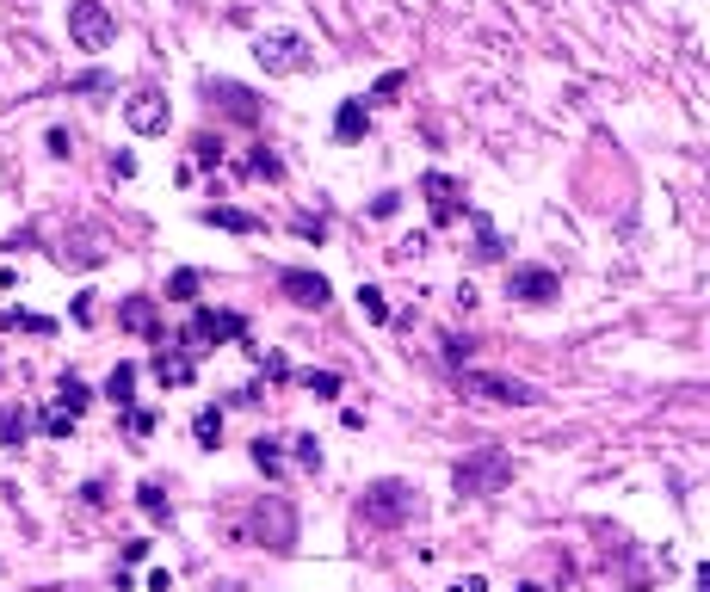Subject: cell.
I'll return each instance as SVG.
<instances>
[{
    "mask_svg": "<svg viewBox=\"0 0 710 592\" xmlns=\"http://www.w3.org/2000/svg\"><path fill=\"white\" fill-rule=\"evenodd\" d=\"M68 93H118V81L105 68H81L75 81H68Z\"/></svg>",
    "mask_w": 710,
    "mask_h": 592,
    "instance_id": "31",
    "label": "cell"
},
{
    "mask_svg": "<svg viewBox=\"0 0 710 592\" xmlns=\"http://www.w3.org/2000/svg\"><path fill=\"white\" fill-rule=\"evenodd\" d=\"M284 444H291V457L303 469H322V438H315V432H297V438H284Z\"/></svg>",
    "mask_w": 710,
    "mask_h": 592,
    "instance_id": "32",
    "label": "cell"
},
{
    "mask_svg": "<svg viewBox=\"0 0 710 592\" xmlns=\"http://www.w3.org/2000/svg\"><path fill=\"white\" fill-rule=\"evenodd\" d=\"M278 290L291 296L297 309H328V303H334V284L315 272V266H284V272H278Z\"/></svg>",
    "mask_w": 710,
    "mask_h": 592,
    "instance_id": "13",
    "label": "cell"
},
{
    "mask_svg": "<svg viewBox=\"0 0 710 592\" xmlns=\"http://www.w3.org/2000/svg\"><path fill=\"white\" fill-rule=\"evenodd\" d=\"M136 506L149 512L155 525H173V500H167V488H161V481H142V488H136Z\"/></svg>",
    "mask_w": 710,
    "mask_h": 592,
    "instance_id": "21",
    "label": "cell"
},
{
    "mask_svg": "<svg viewBox=\"0 0 710 592\" xmlns=\"http://www.w3.org/2000/svg\"><path fill=\"white\" fill-rule=\"evenodd\" d=\"M241 173H247V179H266V185H278V179H284V161L272 155L266 142H254V155L241 161Z\"/></svg>",
    "mask_w": 710,
    "mask_h": 592,
    "instance_id": "20",
    "label": "cell"
},
{
    "mask_svg": "<svg viewBox=\"0 0 710 592\" xmlns=\"http://www.w3.org/2000/svg\"><path fill=\"white\" fill-rule=\"evenodd\" d=\"M192 167H223V136L198 130V136H192Z\"/></svg>",
    "mask_w": 710,
    "mask_h": 592,
    "instance_id": "29",
    "label": "cell"
},
{
    "mask_svg": "<svg viewBox=\"0 0 710 592\" xmlns=\"http://www.w3.org/2000/svg\"><path fill=\"white\" fill-rule=\"evenodd\" d=\"M439 358L457 370V364H470L476 358V340H470V333H445V340H439Z\"/></svg>",
    "mask_w": 710,
    "mask_h": 592,
    "instance_id": "30",
    "label": "cell"
},
{
    "mask_svg": "<svg viewBox=\"0 0 710 592\" xmlns=\"http://www.w3.org/2000/svg\"><path fill=\"white\" fill-rule=\"evenodd\" d=\"M136 173V155H112V179H130Z\"/></svg>",
    "mask_w": 710,
    "mask_h": 592,
    "instance_id": "40",
    "label": "cell"
},
{
    "mask_svg": "<svg viewBox=\"0 0 710 592\" xmlns=\"http://www.w3.org/2000/svg\"><path fill=\"white\" fill-rule=\"evenodd\" d=\"M31 426H38L44 438H75V426H81V420H75V414H68V407H44V414H38V420H31Z\"/></svg>",
    "mask_w": 710,
    "mask_h": 592,
    "instance_id": "26",
    "label": "cell"
},
{
    "mask_svg": "<svg viewBox=\"0 0 710 592\" xmlns=\"http://www.w3.org/2000/svg\"><path fill=\"white\" fill-rule=\"evenodd\" d=\"M420 192H426V210H433V229H451L457 216H464V185H457L451 173H420Z\"/></svg>",
    "mask_w": 710,
    "mask_h": 592,
    "instance_id": "12",
    "label": "cell"
},
{
    "mask_svg": "<svg viewBox=\"0 0 710 592\" xmlns=\"http://www.w3.org/2000/svg\"><path fill=\"white\" fill-rule=\"evenodd\" d=\"M149 377L161 389H192L198 383V358L180 346V340H155V358H149Z\"/></svg>",
    "mask_w": 710,
    "mask_h": 592,
    "instance_id": "9",
    "label": "cell"
},
{
    "mask_svg": "<svg viewBox=\"0 0 710 592\" xmlns=\"http://www.w3.org/2000/svg\"><path fill=\"white\" fill-rule=\"evenodd\" d=\"M297 383H303L315 401H334V395H340V370H303Z\"/></svg>",
    "mask_w": 710,
    "mask_h": 592,
    "instance_id": "28",
    "label": "cell"
},
{
    "mask_svg": "<svg viewBox=\"0 0 710 592\" xmlns=\"http://www.w3.org/2000/svg\"><path fill=\"white\" fill-rule=\"evenodd\" d=\"M118 414H124V432H130V438H149V432L161 426V420L149 414V407H118Z\"/></svg>",
    "mask_w": 710,
    "mask_h": 592,
    "instance_id": "36",
    "label": "cell"
},
{
    "mask_svg": "<svg viewBox=\"0 0 710 592\" xmlns=\"http://www.w3.org/2000/svg\"><path fill=\"white\" fill-rule=\"evenodd\" d=\"M420 253H426V235H408V241L396 247V259H420Z\"/></svg>",
    "mask_w": 710,
    "mask_h": 592,
    "instance_id": "39",
    "label": "cell"
},
{
    "mask_svg": "<svg viewBox=\"0 0 710 592\" xmlns=\"http://www.w3.org/2000/svg\"><path fill=\"white\" fill-rule=\"evenodd\" d=\"M457 389L482 395V401H501V407H531V401H538V389H531V383L501 377V370H470V364H457Z\"/></svg>",
    "mask_w": 710,
    "mask_h": 592,
    "instance_id": "8",
    "label": "cell"
},
{
    "mask_svg": "<svg viewBox=\"0 0 710 592\" xmlns=\"http://www.w3.org/2000/svg\"><path fill=\"white\" fill-rule=\"evenodd\" d=\"M291 229H297V241H315V247L328 241V222H322V216H309V210H297V216H291Z\"/></svg>",
    "mask_w": 710,
    "mask_h": 592,
    "instance_id": "35",
    "label": "cell"
},
{
    "mask_svg": "<svg viewBox=\"0 0 710 592\" xmlns=\"http://www.w3.org/2000/svg\"><path fill=\"white\" fill-rule=\"evenodd\" d=\"M198 290H204V272L198 266H180L167 278V303H198Z\"/></svg>",
    "mask_w": 710,
    "mask_h": 592,
    "instance_id": "25",
    "label": "cell"
},
{
    "mask_svg": "<svg viewBox=\"0 0 710 592\" xmlns=\"http://www.w3.org/2000/svg\"><path fill=\"white\" fill-rule=\"evenodd\" d=\"M402 87H408V74H402V68H389V74H377V87H371V99H365V105H389Z\"/></svg>",
    "mask_w": 710,
    "mask_h": 592,
    "instance_id": "34",
    "label": "cell"
},
{
    "mask_svg": "<svg viewBox=\"0 0 710 592\" xmlns=\"http://www.w3.org/2000/svg\"><path fill=\"white\" fill-rule=\"evenodd\" d=\"M25 438H31V407L0 401V451H19Z\"/></svg>",
    "mask_w": 710,
    "mask_h": 592,
    "instance_id": "17",
    "label": "cell"
},
{
    "mask_svg": "<svg viewBox=\"0 0 710 592\" xmlns=\"http://www.w3.org/2000/svg\"><path fill=\"white\" fill-rule=\"evenodd\" d=\"M254 469H260V475H272V481L284 475V438H272V432H260V438H254Z\"/></svg>",
    "mask_w": 710,
    "mask_h": 592,
    "instance_id": "22",
    "label": "cell"
},
{
    "mask_svg": "<svg viewBox=\"0 0 710 592\" xmlns=\"http://www.w3.org/2000/svg\"><path fill=\"white\" fill-rule=\"evenodd\" d=\"M136 377H142L136 364H112V377H105V389H99V395L112 401V407H130V401H136Z\"/></svg>",
    "mask_w": 710,
    "mask_h": 592,
    "instance_id": "18",
    "label": "cell"
},
{
    "mask_svg": "<svg viewBox=\"0 0 710 592\" xmlns=\"http://www.w3.org/2000/svg\"><path fill=\"white\" fill-rule=\"evenodd\" d=\"M507 296H513V303H525V309H544V303H556V296H562V278L550 266H513L507 272Z\"/></svg>",
    "mask_w": 710,
    "mask_h": 592,
    "instance_id": "10",
    "label": "cell"
},
{
    "mask_svg": "<svg viewBox=\"0 0 710 592\" xmlns=\"http://www.w3.org/2000/svg\"><path fill=\"white\" fill-rule=\"evenodd\" d=\"M198 93H204L210 105H217L223 118L247 124V130H254V124L266 118V99H260L254 87H241V81H223V74H204V81H198Z\"/></svg>",
    "mask_w": 710,
    "mask_h": 592,
    "instance_id": "7",
    "label": "cell"
},
{
    "mask_svg": "<svg viewBox=\"0 0 710 592\" xmlns=\"http://www.w3.org/2000/svg\"><path fill=\"white\" fill-rule=\"evenodd\" d=\"M451 592H488V580H482V574H470V580H457Z\"/></svg>",
    "mask_w": 710,
    "mask_h": 592,
    "instance_id": "41",
    "label": "cell"
},
{
    "mask_svg": "<svg viewBox=\"0 0 710 592\" xmlns=\"http://www.w3.org/2000/svg\"><path fill=\"white\" fill-rule=\"evenodd\" d=\"M198 222H204V229H229V235H260L266 229L254 210H235V204H204Z\"/></svg>",
    "mask_w": 710,
    "mask_h": 592,
    "instance_id": "15",
    "label": "cell"
},
{
    "mask_svg": "<svg viewBox=\"0 0 710 592\" xmlns=\"http://www.w3.org/2000/svg\"><path fill=\"white\" fill-rule=\"evenodd\" d=\"M44 142H50V155H62V161H68V155H75V136H68V130H50Z\"/></svg>",
    "mask_w": 710,
    "mask_h": 592,
    "instance_id": "38",
    "label": "cell"
},
{
    "mask_svg": "<svg viewBox=\"0 0 710 592\" xmlns=\"http://www.w3.org/2000/svg\"><path fill=\"white\" fill-rule=\"evenodd\" d=\"M359 309H365L371 327H383V321H389V296H383L377 284H359Z\"/></svg>",
    "mask_w": 710,
    "mask_h": 592,
    "instance_id": "33",
    "label": "cell"
},
{
    "mask_svg": "<svg viewBox=\"0 0 710 592\" xmlns=\"http://www.w3.org/2000/svg\"><path fill=\"white\" fill-rule=\"evenodd\" d=\"M254 62L266 74H309L315 68V50H309L303 31H266V37H254Z\"/></svg>",
    "mask_w": 710,
    "mask_h": 592,
    "instance_id": "5",
    "label": "cell"
},
{
    "mask_svg": "<svg viewBox=\"0 0 710 592\" xmlns=\"http://www.w3.org/2000/svg\"><path fill=\"white\" fill-rule=\"evenodd\" d=\"M118 327L136 333V340H167V333H161V303H155V296H124V303H118Z\"/></svg>",
    "mask_w": 710,
    "mask_h": 592,
    "instance_id": "14",
    "label": "cell"
},
{
    "mask_svg": "<svg viewBox=\"0 0 710 592\" xmlns=\"http://www.w3.org/2000/svg\"><path fill=\"white\" fill-rule=\"evenodd\" d=\"M87 401H93V389H87V383L75 377V370H68V377L56 383V407H68V414L81 420V414H87Z\"/></svg>",
    "mask_w": 710,
    "mask_h": 592,
    "instance_id": "24",
    "label": "cell"
},
{
    "mask_svg": "<svg viewBox=\"0 0 710 592\" xmlns=\"http://www.w3.org/2000/svg\"><path fill=\"white\" fill-rule=\"evenodd\" d=\"M414 506H420V488H414V481H402V475H377L371 488L359 494V518H365L371 531H396V525H408Z\"/></svg>",
    "mask_w": 710,
    "mask_h": 592,
    "instance_id": "1",
    "label": "cell"
},
{
    "mask_svg": "<svg viewBox=\"0 0 710 592\" xmlns=\"http://www.w3.org/2000/svg\"><path fill=\"white\" fill-rule=\"evenodd\" d=\"M365 130H371V105H365V93L340 99V111H334V136H340V142H359Z\"/></svg>",
    "mask_w": 710,
    "mask_h": 592,
    "instance_id": "16",
    "label": "cell"
},
{
    "mask_svg": "<svg viewBox=\"0 0 710 592\" xmlns=\"http://www.w3.org/2000/svg\"><path fill=\"white\" fill-rule=\"evenodd\" d=\"M519 592H544V586H538V580H525V586H519Z\"/></svg>",
    "mask_w": 710,
    "mask_h": 592,
    "instance_id": "42",
    "label": "cell"
},
{
    "mask_svg": "<svg viewBox=\"0 0 710 592\" xmlns=\"http://www.w3.org/2000/svg\"><path fill=\"white\" fill-rule=\"evenodd\" d=\"M254 543L272 549V555H291L297 549V506L284 500V494H266L254 506Z\"/></svg>",
    "mask_w": 710,
    "mask_h": 592,
    "instance_id": "6",
    "label": "cell"
},
{
    "mask_svg": "<svg viewBox=\"0 0 710 592\" xmlns=\"http://www.w3.org/2000/svg\"><path fill=\"white\" fill-rule=\"evenodd\" d=\"M68 37H75V50L99 56V50H112L118 44V19L105 0H68Z\"/></svg>",
    "mask_w": 710,
    "mask_h": 592,
    "instance_id": "4",
    "label": "cell"
},
{
    "mask_svg": "<svg viewBox=\"0 0 710 592\" xmlns=\"http://www.w3.org/2000/svg\"><path fill=\"white\" fill-rule=\"evenodd\" d=\"M0 327H25V333H56V321L50 315H31V309H0Z\"/></svg>",
    "mask_w": 710,
    "mask_h": 592,
    "instance_id": "27",
    "label": "cell"
},
{
    "mask_svg": "<svg viewBox=\"0 0 710 592\" xmlns=\"http://www.w3.org/2000/svg\"><path fill=\"white\" fill-rule=\"evenodd\" d=\"M396 210H402V192H377L371 198V216H396Z\"/></svg>",
    "mask_w": 710,
    "mask_h": 592,
    "instance_id": "37",
    "label": "cell"
},
{
    "mask_svg": "<svg viewBox=\"0 0 710 592\" xmlns=\"http://www.w3.org/2000/svg\"><path fill=\"white\" fill-rule=\"evenodd\" d=\"M124 124H130L136 136H161V130L173 124V111H167V93H161V87H136V93L124 99Z\"/></svg>",
    "mask_w": 710,
    "mask_h": 592,
    "instance_id": "11",
    "label": "cell"
},
{
    "mask_svg": "<svg viewBox=\"0 0 710 592\" xmlns=\"http://www.w3.org/2000/svg\"><path fill=\"white\" fill-rule=\"evenodd\" d=\"M192 438L204 444V451H217V444H223V407H198V414H192Z\"/></svg>",
    "mask_w": 710,
    "mask_h": 592,
    "instance_id": "23",
    "label": "cell"
},
{
    "mask_svg": "<svg viewBox=\"0 0 710 592\" xmlns=\"http://www.w3.org/2000/svg\"><path fill=\"white\" fill-rule=\"evenodd\" d=\"M507 481H513V457L501 451V444H476V451L451 469L457 500H482V494H494V488H507Z\"/></svg>",
    "mask_w": 710,
    "mask_h": 592,
    "instance_id": "2",
    "label": "cell"
},
{
    "mask_svg": "<svg viewBox=\"0 0 710 592\" xmlns=\"http://www.w3.org/2000/svg\"><path fill=\"white\" fill-rule=\"evenodd\" d=\"M470 222H476V259H488V266H494V259H507V235L494 229V222H488L482 210H476Z\"/></svg>",
    "mask_w": 710,
    "mask_h": 592,
    "instance_id": "19",
    "label": "cell"
},
{
    "mask_svg": "<svg viewBox=\"0 0 710 592\" xmlns=\"http://www.w3.org/2000/svg\"><path fill=\"white\" fill-rule=\"evenodd\" d=\"M217 592H241V586H235V580H229V586H217Z\"/></svg>",
    "mask_w": 710,
    "mask_h": 592,
    "instance_id": "43",
    "label": "cell"
},
{
    "mask_svg": "<svg viewBox=\"0 0 710 592\" xmlns=\"http://www.w3.org/2000/svg\"><path fill=\"white\" fill-rule=\"evenodd\" d=\"M235 340H247V315H235V309H198L192 303V321L180 333V346L192 358L198 352H217V346H235Z\"/></svg>",
    "mask_w": 710,
    "mask_h": 592,
    "instance_id": "3",
    "label": "cell"
}]
</instances>
